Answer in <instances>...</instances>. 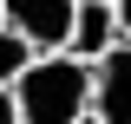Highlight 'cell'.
<instances>
[{"label":"cell","mask_w":131,"mask_h":124,"mask_svg":"<svg viewBox=\"0 0 131 124\" xmlns=\"http://www.w3.org/2000/svg\"><path fill=\"white\" fill-rule=\"evenodd\" d=\"M72 13H79V0H7V20L26 33L39 52L66 46V33H72Z\"/></svg>","instance_id":"3957f363"},{"label":"cell","mask_w":131,"mask_h":124,"mask_svg":"<svg viewBox=\"0 0 131 124\" xmlns=\"http://www.w3.org/2000/svg\"><path fill=\"white\" fill-rule=\"evenodd\" d=\"M20 98V124H72L79 111H92V59L79 52H33V65L13 78Z\"/></svg>","instance_id":"6da1fadb"},{"label":"cell","mask_w":131,"mask_h":124,"mask_svg":"<svg viewBox=\"0 0 131 124\" xmlns=\"http://www.w3.org/2000/svg\"><path fill=\"white\" fill-rule=\"evenodd\" d=\"M92 111L105 124H131V46H105L92 59Z\"/></svg>","instance_id":"7a4b0ae2"},{"label":"cell","mask_w":131,"mask_h":124,"mask_svg":"<svg viewBox=\"0 0 131 124\" xmlns=\"http://www.w3.org/2000/svg\"><path fill=\"white\" fill-rule=\"evenodd\" d=\"M112 7H118V33L131 39V0H112Z\"/></svg>","instance_id":"52a82bcc"},{"label":"cell","mask_w":131,"mask_h":124,"mask_svg":"<svg viewBox=\"0 0 131 124\" xmlns=\"http://www.w3.org/2000/svg\"><path fill=\"white\" fill-rule=\"evenodd\" d=\"M0 124H20V98H13V85H0Z\"/></svg>","instance_id":"8992f818"},{"label":"cell","mask_w":131,"mask_h":124,"mask_svg":"<svg viewBox=\"0 0 131 124\" xmlns=\"http://www.w3.org/2000/svg\"><path fill=\"white\" fill-rule=\"evenodd\" d=\"M112 39H118V7H112V0H79V13H72V33H66V52H79V59H98Z\"/></svg>","instance_id":"277c9868"},{"label":"cell","mask_w":131,"mask_h":124,"mask_svg":"<svg viewBox=\"0 0 131 124\" xmlns=\"http://www.w3.org/2000/svg\"><path fill=\"white\" fill-rule=\"evenodd\" d=\"M33 52H39V46H33L26 33H20L13 20H0V85H13V78L33 65Z\"/></svg>","instance_id":"5b68a950"},{"label":"cell","mask_w":131,"mask_h":124,"mask_svg":"<svg viewBox=\"0 0 131 124\" xmlns=\"http://www.w3.org/2000/svg\"><path fill=\"white\" fill-rule=\"evenodd\" d=\"M0 20H7V0H0Z\"/></svg>","instance_id":"9c48e42d"},{"label":"cell","mask_w":131,"mask_h":124,"mask_svg":"<svg viewBox=\"0 0 131 124\" xmlns=\"http://www.w3.org/2000/svg\"><path fill=\"white\" fill-rule=\"evenodd\" d=\"M72 124H105V118H98V111H79V118H72Z\"/></svg>","instance_id":"ba28073f"}]
</instances>
